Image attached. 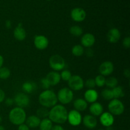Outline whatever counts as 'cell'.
I'll return each mask as SVG.
<instances>
[{
	"instance_id": "4",
	"label": "cell",
	"mask_w": 130,
	"mask_h": 130,
	"mask_svg": "<svg viewBox=\"0 0 130 130\" xmlns=\"http://www.w3.org/2000/svg\"><path fill=\"white\" fill-rule=\"evenodd\" d=\"M57 96L58 101L63 105H66L73 100L74 93L69 88H63L58 91Z\"/></svg>"
},
{
	"instance_id": "43",
	"label": "cell",
	"mask_w": 130,
	"mask_h": 130,
	"mask_svg": "<svg viewBox=\"0 0 130 130\" xmlns=\"http://www.w3.org/2000/svg\"><path fill=\"white\" fill-rule=\"evenodd\" d=\"M5 26L7 29H11V22L10 20H6V22H5Z\"/></svg>"
},
{
	"instance_id": "17",
	"label": "cell",
	"mask_w": 130,
	"mask_h": 130,
	"mask_svg": "<svg viewBox=\"0 0 130 130\" xmlns=\"http://www.w3.org/2000/svg\"><path fill=\"white\" fill-rule=\"evenodd\" d=\"M107 38L109 43H116L119 41L121 38V32L117 28H112L108 31Z\"/></svg>"
},
{
	"instance_id": "23",
	"label": "cell",
	"mask_w": 130,
	"mask_h": 130,
	"mask_svg": "<svg viewBox=\"0 0 130 130\" xmlns=\"http://www.w3.org/2000/svg\"><path fill=\"white\" fill-rule=\"evenodd\" d=\"M36 84L32 81H26L24 83L22 86L23 91L26 93H32L36 89Z\"/></svg>"
},
{
	"instance_id": "25",
	"label": "cell",
	"mask_w": 130,
	"mask_h": 130,
	"mask_svg": "<svg viewBox=\"0 0 130 130\" xmlns=\"http://www.w3.org/2000/svg\"><path fill=\"white\" fill-rule=\"evenodd\" d=\"M85 53L84 47L81 44H76L72 48V54L75 57H81Z\"/></svg>"
},
{
	"instance_id": "19",
	"label": "cell",
	"mask_w": 130,
	"mask_h": 130,
	"mask_svg": "<svg viewBox=\"0 0 130 130\" xmlns=\"http://www.w3.org/2000/svg\"><path fill=\"white\" fill-rule=\"evenodd\" d=\"M84 97L86 102L93 104L94 102H96V100H98L99 93L94 89H88L85 91L84 94Z\"/></svg>"
},
{
	"instance_id": "31",
	"label": "cell",
	"mask_w": 130,
	"mask_h": 130,
	"mask_svg": "<svg viewBox=\"0 0 130 130\" xmlns=\"http://www.w3.org/2000/svg\"><path fill=\"white\" fill-rule=\"evenodd\" d=\"M10 74H11V72L8 67H2L0 68V79H6L10 77Z\"/></svg>"
},
{
	"instance_id": "48",
	"label": "cell",
	"mask_w": 130,
	"mask_h": 130,
	"mask_svg": "<svg viewBox=\"0 0 130 130\" xmlns=\"http://www.w3.org/2000/svg\"><path fill=\"white\" fill-rule=\"evenodd\" d=\"M0 110H1V107H0Z\"/></svg>"
},
{
	"instance_id": "40",
	"label": "cell",
	"mask_w": 130,
	"mask_h": 130,
	"mask_svg": "<svg viewBox=\"0 0 130 130\" xmlns=\"http://www.w3.org/2000/svg\"><path fill=\"white\" fill-rule=\"evenodd\" d=\"M5 93L3 90L0 89V103L5 101Z\"/></svg>"
},
{
	"instance_id": "36",
	"label": "cell",
	"mask_w": 130,
	"mask_h": 130,
	"mask_svg": "<svg viewBox=\"0 0 130 130\" xmlns=\"http://www.w3.org/2000/svg\"><path fill=\"white\" fill-rule=\"evenodd\" d=\"M123 45L125 48H130V38L129 36H127L124 38L123 41Z\"/></svg>"
},
{
	"instance_id": "18",
	"label": "cell",
	"mask_w": 130,
	"mask_h": 130,
	"mask_svg": "<svg viewBox=\"0 0 130 130\" xmlns=\"http://www.w3.org/2000/svg\"><path fill=\"white\" fill-rule=\"evenodd\" d=\"M26 31L23 27L22 24H19L15 28L13 31V36L19 41H22L26 38Z\"/></svg>"
},
{
	"instance_id": "5",
	"label": "cell",
	"mask_w": 130,
	"mask_h": 130,
	"mask_svg": "<svg viewBox=\"0 0 130 130\" xmlns=\"http://www.w3.org/2000/svg\"><path fill=\"white\" fill-rule=\"evenodd\" d=\"M108 109L109 112L113 116H120L124 112V104L119 99H114L110 101L108 104Z\"/></svg>"
},
{
	"instance_id": "46",
	"label": "cell",
	"mask_w": 130,
	"mask_h": 130,
	"mask_svg": "<svg viewBox=\"0 0 130 130\" xmlns=\"http://www.w3.org/2000/svg\"><path fill=\"white\" fill-rule=\"evenodd\" d=\"M1 122H2V118H1V116H0V124L1 123Z\"/></svg>"
},
{
	"instance_id": "12",
	"label": "cell",
	"mask_w": 130,
	"mask_h": 130,
	"mask_svg": "<svg viewBox=\"0 0 130 130\" xmlns=\"http://www.w3.org/2000/svg\"><path fill=\"white\" fill-rule=\"evenodd\" d=\"M71 17L74 21L81 22L86 19V13L85 10L81 8H75L71 11Z\"/></svg>"
},
{
	"instance_id": "10",
	"label": "cell",
	"mask_w": 130,
	"mask_h": 130,
	"mask_svg": "<svg viewBox=\"0 0 130 130\" xmlns=\"http://www.w3.org/2000/svg\"><path fill=\"white\" fill-rule=\"evenodd\" d=\"M114 64L110 61H105L102 62L99 66V71L100 75L105 76H109L114 72Z\"/></svg>"
},
{
	"instance_id": "2",
	"label": "cell",
	"mask_w": 130,
	"mask_h": 130,
	"mask_svg": "<svg viewBox=\"0 0 130 130\" xmlns=\"http://www.w3.org/2000/svg\"><path fill=\"white\" fill-rule=\"evenodd\" d=\"M38 100L41 105L46 108H52L57 105L58 99L57 95L53 91L46 90L42 91L38 97Z\"/></svg>"
},
{
	"instance_id": "15",
	"label": "cell",
	"mask_w": 130,
	"mask_h": 130,
	"mask_svg": "<svg viewBox=\"0 0 130 130\" xmlns=\"http://www.w3.org/2000/svg\"><path fill=\"white\" fill-rule=\"evenodd\" d=\"M82 123L86 128L92 129L96 128L98 122L96 117L93 116L91 114L90 115L87 114V115L85 116L84 118H83Z\"/></svg>"
},
{
	"instance_id": "37",
	"label": "cell",
	"mask_w": 130,
	"mask_h": 130,
	"mask_svg": "<svg viewBox=\"0 0 130 130\" xmlns=\"http://www.w3.org/2000/svg\"><path fill=\"white\" fill-rule=\"evenodd\" d=\"M85 53L88 57H92L94 55V52L91 48H88L85 51Z\"/></svg>"
},
{
	"instance_id": "49",
	"label": "cell",
	"mask_w": 130,
	"mask_h": 130,
	"mask_svg": "<svg viewBox=\"0 0 130 130\" xmlns=\"http://www.w3.org/2000/svg\"><path fill=\"white\" fill-rule=\"evenodd\" d=\"M47 1H50V0H47Z\"/></svg>"
},
{
	"instance_id": "39",
	"label": "cell",
	"mask_w": 130,
	"mask_h": 130,
	"mask_svg": "<svg viewBox=\"0 0 130 130\" xmlns=\"http://www.w3.org/2000/svg\"><path fill=\"white\" fill-rule=\"evenodd\" d=\"M18 130H30V128L28 127L26 124H22L18 126Z\"/></svg>"
},
{
	"instance_id": "1",
	"label": "cell",
	"mask_w": 130,
	"mask_h": 130,
	"mask_svg": "<svg viewBox=\"0 0 130 130\" xmlns=\"http://www.w3.org/2000/svg\"><path fill=\"white\" fill-rule=\"evenodd\" d=\"M68 111L67 109L61 104H58L51 108L49 112L48 118L52 121V123L57 124H64L67 121Z\"/></svg>"
},
{
	"instance_id": "28",
	"label": "cell",
	"mask_w": 130,
	"mask_h": 130,
	"mask_svg": "<svg viewBox=\"0 0 130 130\" xmlns=\"http://www.w3.org/2000/svg\"><path fill=\"white\" fill-rule=\"evenodd\" d=\"M105 85L107 86L108 88L113 89L118 85V79L115 77H108L105 80Z\"/></svg>"
},
{
	"instance_id": "45",
	"label": "cell",
	"mask_w": 130,
	"mask_h": 130,
	"mask_svg": "<svg viewBox=\"0 0 130 130\" xmlns=\"http://www.w3.org/2000/svg\"><path fill=\"white\" fill-rule=\"evenodd\" d=\"M0 130H5V127L3 126L0 125Z\"/></svg>"
},
{
	"instance_id": "21",
	"label": "cell",
	"mask_w": 130,
	"mask_h": 130,
	"mask_svg": "<svg viewBox=\"0 0 130 130\" xmlns=\"http://www.w3.org/2000/svg\"><path fill=\"white\" fill-rule=\"evenodd\" d=\"M41 119L37 116L31 115L26 118L25 123L29 128H36L39 127Z\"/></svg>"
},
{
	"instance_id": "14",
	"label": "cell",
	"mask_w": 130,
	"mask_h": 130,
	"mask_svg": "<svg viewBox=\"0 0 130 130\" xmlns=\"http://www.w3.org/2000/svg\"><path fill=\"white\" fill-rule=\"evenodd\" d=\"M81 45L85 48H91L95 43V37L91 33H86L83 34L81 39Z\"/></svg>"
},
{
	"instance_id": "26",
	"label": "cell",
	"mask_w": 130,
	"mask_h": 130,
	"mask_svg": "<svg viewBox=\"0 0 130 130\" xmlns=\"http://www.w3.org/2000/svg\"><path fill=\"white\" fill-rule=\"evenodd\" d=\"M113 95H114V99H119L121 98H123L124 96V93L123 88L120 86H117L116 87L112 89Z\"/></svg>"
},
{
	"instance_id": "20",
	"label": "cell",
	"mask_w": 130,
	"mask_h": 130,
	"mask_svg": "<svg viewBox=\"0 0 130 130\" xmlns=\"http://www.w3.org/2000/svg\"><path fill=\"white\" fill-rule=\"evenodd\" d=\"M91 115L93 116H100L103 112H104V107L99 102H94L91 104L89 108Z\"/></svg>"
},
{
	"instance_id": "34",
	"label": "cell",
	"mask_w": 130,
	"mask_h": 130,
	"mask_svg": "<svg viewBox=\"0 0 130 130\" xmlns=\"http://www.w3.org/2000/svg\"><path fill=\"white\" fill-rule=\"evenodd\" d=\"M85 85L86 87L88 88V89H94V88L96 86L95 79L92 78L88 79L86 81V82H85Z\"/></svg>"
},
{
	"instance_id": "30",
	"label": "cell",
	"mask_w": 130,
	"mask_h": 130,
	"mask_svg": "<svg viewBox=\"0 0 130 130\" xmlns=\"http://www.w3.org/2000/svg\"><path fill=\"white\" fill-rule=\"evenodd\" d=\"M102 96L103 97V99H105L106 100H111L112 99H114V95H113L112 91V89L109 88H106L102 90L101 93Z\"/></svg>"
},
{
	"instance_id": "47",
	"label": "cell",
	"mask_w": 130,
	"mask_h": 130,
	"mask_svg": "<svg viewBox=\"0 0 130 130\" xmlns=\"http://www.w3.org/2000/svg\"><path fill=\"white\" fill-rule=\"evenodd\" d=\"M97 130H105V129H97Z\"/></svg>"
},
{
	"instance_id": "7",
	"label": "cell",
	"mask_w": 130,
	"mask_h": 130,
	"mask_svg": "<svg viewBox=\"0 0 130 130\" xmlns=\"http://www.w3.org/2000/svg\"><path fill=\"white\" fill-rule=\"evenodd\" d=\"M68 85L69 88L72 91H80L82 90L85 86V82L82 77L79 75L72 76L68 81Z\"/></svg>"
},
{
	"instance_id": "8",
	"label": "cell",
	"mask_w": 130,
	"mask_h": 130,
	"mask_svg": "<svg viewBox=\"0 0 130 130\" xmlns=\"http://www.w3.org/2000/svg\"><path fill=\"white\" fill-rule=\"evenodd\" d=\"M82 116L79 112L76 110H72L68 112L67 121L72 126H77L82 123Z\"/></svg>"
},
{
	"instance_id": "3",
	"label": "cell",
	"mask_w": 130,
	"mask_h": 130,
	"mask_svg": "<svg viewBox=\"0 0 130 130\" xmlns=\"http://www.w3.org/2000/svg\"><path fill=\"white\" fill-rule=\"evenodd\" d=\"M8 118L10 123L14 125L19 126L25 123L27 115L24 109L16 107L10 110L9 112Z\"/></svg>"
},
{
	"instance_id": "27",
	"label": "cell",
	"mask_w": 130,
	"mask_h": 130,
	"mask_svg": "<svg viewBox=\"0 0 130 130\" xmlns=\"http://www.w3.org/2000/svg\"><path fill=\"white\" fill-rule=\"evenodd\" d=\"M69 32L72 36L75 37L81 36L83 34V30L82 27L78 25H74L69 29Z\"/></svg>"
},
{
	"instance_id": "29",
	"label": "cell",
	"mask_w": 130,
	"mask_h": 130,
	"mask_svg": "<svg viewBox=\"0 0 130 130\" xmlns=\"http://www.w3.org/2000/svg\"><path fill=\"white\" fill-rule=\"evenodd\" d=\"M49 112L50 110H48V108L44 107H42L39 108V109L37 110L36 114L37 116L39 118H42V119H44V118H48V116H49Z\"/></svg>"
},
{
	"instance_id": "11",
	"label": "cell",
	"mask_w": 130,
	"mask_h": 130,
	"mask_svg": "<svg viewBox=\"0 0 130 130\" xmlns=\"http://www.w3.org/2000/svg\"><path fill=\"white\" fill-rule=\"evenodd\" d=\"M34 44L37 49L39 50H45L49 45V40L43 35H37L34 37Z\"/></svg>"
},
{
	"instance_id": "35",
	"label": "cell",
	"mask_w": 130,
	"mask_h": 130,
	"mask_svg": "<svg viewBox=\"0 0 130 130\" xmlns=\"http://www.w3.org/2000/svg\"><path fill=\"white\" fill-rule=\"evenodd\" d=\"M40 84L42 88L44 89V90H48L49 88L50 87V84L48 83V82L47 81V80L46 79L45 77H44V78H42L41 79Z\"/></svg>"
},
{
	"instance_id": "22",
	"label": "cell",
	"mask_w": 130,
	"mask_h": 130,
	"mask_svg": "<svg viewBox=\"0 0 130 130\" xmlns=\"http://www.w3.org/2000/svg\"><path fill=\"white\" fill-rule=\"evenodd\" d=\"M74 110L78 112L85 111L88 107V103L83 99H77L74 100L73 104Z\"/></svg>"
},
{
	"instance_id": "13",
	"label": "cell",
	"mask_w": 130,
	"mask_h": 130,
	"mask_svg": "<svg viewBox=\"0 0 130 130\" xmlns=\"http://www.w3.org/2000/svg\"><path fill=\"white\" fill-rule=\"evenodd\" d=\"M100 122L104 127H110L114 123V117L109 112H103L100 116Z\"/></svg>"
},
{
	"instance_id": "32",
	"label": "cell",
	"mask_w": 130,
	"mask_h": 130,
	"mask_svg": "<svg viewBox=\"0 0 130 130\" xmlns=\"http://www.w3.org/2000/svg\"><path fill=\"white\" fill-rule=\"evenodd\" d=\"M94 79H95V85L98 87H103L105 85V80H106V79H105V77L104 76H102V75L100 74L96 76Z\"/></svg>"
},
{
	"instance_id": "42",
	"label": "cell",
	"mask_w": 130,
	"mask_h": 130,
	"mask_svg": "<svg viewBox=\"0 0 130 130\" xmlns=\"http://www.w3.org/2000/svg\"><path fill=\"white\" fill-rule=\"evenodd\" d=\"M123 74H124V77H126V78H129L130 77V72L129 70L128 69H126L124 71V72H123Z\"/></svg>"
},
{
	"instance_id": "33",
	"label": "cell",
	"mask_w": 130,
	"mask_h": 130,
	"mask_svg": "<svg viewBox=\"0 0 130 130\" xmlns=\"http://www.w3.org/2000/svg\"><path fill=\"white\" fill-rule=\"evenodd\" d=\"M60 74L61 79L65 81H69V80L71 79V77L72 76L71 72L68 70H63Z\"/></svg>"
},
{
	"instance_id": "6",
	"label": "cell",
	"mask_w": 130,
	"mask_h": 130,
	"mask_svg": "<svg viewBox=\"0 0 130 130\" xmlns=\"http://www.w3.org/2000/svg\"><path fill=\"white\" fill-rule=\"evenodd\" d=\"M49 65L51 68L56 72L63 71L66 66V61L62 56L58 54L52 55L49 59Z\"/></svg>"
},
{
	"instance_id": "38",
	"label": "cell",
	"mask_w": 130,
	"mask_h": 130,
	"mask_svg": "<svg viewBox=\"0 0 130 130\" xmlns=\"http://www.w3.org/2000/svg\"><path fill=\"white\" fill-rule=\"evenodd\" d=\"M5 105H6L7 107H11L14 104V100L11 98H8L5 100Z\"/></svg>"
},
{
	"instance_id": "44",
	"label": "cell",
	"mask_w": 130,
	"mask_h": 130,
	"mask_svg": "<svg viewBox=\"0 0 130 130\" xmlns=\"http://www.w3.org/2000/svg\"><path fill=\"white\" fill-rule=\"evenodd\" d=\"M4 63V58L1 55H0V68L3 67V65Z\"/></svg>"
},
{
	"instance_id": "16",
	"label": "cell",
	"mask_w": 130,
	"mask_h": 130,
	"mask_svg": "<svg viewBox=\"0 0 130 130\" xmlns=\"http://www.w3.org/2000/svg\"><path fill=\"white\" fill-rule=\"evenodd\" d=\"M46 79L51 86H56L60 82L61 77L60 74L58 72L56 71H52L47 74L46 76Z\"/></svg>"
},
{
	"instance_id": "9",
	"label": "cell",
	"mask_w": 130,
	"mask_h": 130,
	"mask_svg": "<svg viewBox=\"0 0 130 130\" xmlns=\"http://www.w3.org/2000/svg\"><path fill=\"white\" fill-rule=\"evenodd\" d=\"M14 104L20 108L26 107L30 104V99L25 93H18L14 98Z\"/></svg>"
},
{
	"instance_id": "41",
	"label": "cell",
	"mask_w": 130,
	"mask_h": 130,
	"mask_svg": "<svg viewBox=\"0 0 130 130\" xmlns=\"http://www.w3.org/2000/svg\"><path fill=\"white\" fill-rule=\"evenodd\" d=\"M51 130H65L64 128L60 125V124H55L53 126Z\"/></svg>"
},
{
	"instance_id": "24",
	"label": "cell",
	"mask_w": 130,
	"mask_h": 130,
	"mask_svg": "<svg viewBox=\"0 0 130 130\" xmlns=\"http://www.w3.org/2000/svg\"><path fill=\"white\" fill-rule=\"evenodd\" d=\"M53 126V123L49 118H44L41 120L39 125V130H51Z\"/></svg>"
}]
</instances>
